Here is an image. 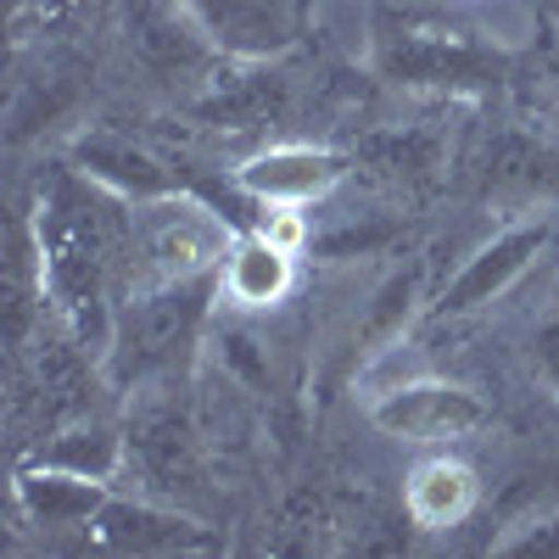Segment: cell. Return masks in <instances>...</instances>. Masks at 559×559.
I'll return each mask as SVG.
<instances>
[{
	"instance_id": "6da1fadb",
	"label": "cell",
	"mask_w": 559,
	"mask_h": 559,
	"mask_svg": "<svg viewBox=\"0 0 559 559\" xmlns=\"http://www.w3.org/2000/svg\"><path fill=\"white\" fill-rule=\"evenodd\" d=\"M28 218H34L39 274L57 324L79 347L107 358L123 280H129L134 202L102 185L96 174H84L79 163H51L39 174V197Z\"/></svg>"
},
{
	"instance_id": "7a4b0ae2",
	"label": "cell",
	"mask_w": 559,
	"mask_h": 559,
	"mask_svg": "<svg viewBox=\"0 0 559 559\" xmlns=\"http://www.w3.org/2000/svg\"><path fill=\"white\" fill-rule=\"evenodd\" d=\"M241 224H229L213 202H202L191 185L152 202H134V236H129V280L123 297L179 286V280L218 274L224 252L236 247Z\"/></svg>"
},
{
	"instance_id": "3957f363",
	"label": "cell",
	"mask_w": 559,
	"mask_h": 559,
	"mask_svg": "<svg viewBox=\"0 0 559 559\" xmlns=\"http://www.w3.org/2000/svg\"><path fill=\"white\" fill-rule=\"evenodd\" d=\"M213 297H218V274L123 297L118 324H112V347L102 358L107 381L123 386V392L168 381L179 369V353L202 336V319H207Z\"/></svg>"
},
{
	"instance_id": "277c9868",
	"label": "cell",
	"mask_w": 559,
	"mask_h": 559,
	"mask_svg": "<svg viewBox=\"0 0 559 559\" xmlns=\"http://www.w3.org/2000/svg\"><path fill=\"white\" fill-rule=\"evenodd\" d=\"M369 68L403 90H481L509 68V57L492 39H481V28L403 12V17H376Z\"/></svg>"
},
{
	"instance_id": "5b68a950",
	"label": "cell",
	"mask_w": 559,
	"mask_h": 559,
	"mask_svg": "<svg viewBox=\"0 0 559 559\" xmlns=\"http://www.w3.org/2000/svg\"><path fill=\"white\" fill-rule=\"evenodd\" d=\"M369 426L397 437V442H464L492 426V403L464 386V381H448V376H408L397 386H381L369 392Z\"/></svg>"
},
{
	"instance_id": "8992f818",
	"label": "cell",
	"mask_w": 559,
	"mask_h": 559,
	"mask_svg": "<svg viewBox=\"0 0 559 559\" xmlns=\"http://www.w3.org/2000/svg\"><path fill=\"white\" fill-rule=\"evenodd\" d=\"M548 241H554V229H548L543 218H537V224H509V229H498L492 241H481V247L431 292L426 319H464V313L498 302V297L548 252Z\"/></svg>"
},
{
	"instance_id": "52a82bcc",
	"label": "cell",
	"mask_w": 559,
	"mask_h": 559,
	"mask_svg": "<svg viewBox=\"0 0 559 559\" xmlns=\"http://www.w3.org/2000/svg\"><path fill=\"white\" fill-rule=\"evenodd\" d=\"M79 537L90 548H112V554H213L224 548V537L207 521L168 509L157 498H129V492H107V503L90 515Z\"/></svg>"
},
{
	"instance_id": "ba28073f",
	"label": "cell",
	"mask_w": 559,
	"mask_h": 559,
	"mask_svg": "<svg viewBox=\"0 0 559 559\" xmlns=\"http://www.w3.org/2000/svg\"><path fill=\"white\" fill-rule=\"evenodd\" d=\"M207 45L236 62H269L308 34L313 0H185Z\"/></svg>"
},
{
	"instance_id": "9c48e42d",
	"label": "cell",
	"mask_w": 559,
	"mask_h": 559,
	"mask_svg": "<svg viewBox=\"0 0 559 559\" xmlns=\"http://www.w3.org/2000/svg\"><path fill=\"white\" fill-rule=\"evenodd\" d=\"M353 174V157L336 146H302V140H280L263 146L236 168V185L252 207H313Z\"/></svg>"
},
{
	"instance_id": "30bf717a",
	"label": "cell",
	"mask_w": 559,
	"mask_h": 559,
	"mask_svg": "<svg viewBox=\"0 0 559 559\" xmlns=\"http://www.w3.org/2000/svg\"><path fill=\"white\" fill-rule=\"evenodd\" d=\"M476 185L503 207H548L559 202V152L526 129H498L476 163Z\"/></svg>"
},
{
	"instance_id": "8fae6325",
	"label": "cell",
	"mask_w": 559,
	"mask_h": 559,
	"mask_svg": "<svg viewBox=\"0 0 559 559\" xmlns=\"http://www.w3.org/2000/svg\"><path fill=\"white\" fill-rule=\"evenodd\" d=\"M297 258L302 252L269 241L258 224H247L236 236V247H229L224 263H218V302L241 308V313L280 308L292 297V286H297Z\"/></svg>"
},
{
	"instance_id": "7c38bea8",
	"label": "cell",
	"mask_w": 559,
	"mask_h": 559,
	"mask_svg": "<svg viewBox=\"0 0 559 559\" xmlns=\"http://www.w3.org/2000/svg\"><path fill=\"white\" fill-rule=\"evenodd\" d=\"M112 481H90L73 471H57V464H17L12 476V509L23 526L39 532H84L90 515L107 503Z\"/></svg>"
},
{
	"instance_id": "4fadbf2b",
	"label": "cell",
	"mask_w": 559,
	"mask_h": 559,
	"mask_svg": "<svg viewBox=\"0 0 559 559\" xmlns=\"http://www.w3.org/2000/svg\"><path fill=\"white\" fill-rule=\"evenodd\" d=\"M481 476L459 453H431L403 476V509L419 532H453L476 515Z\"/></svg>"
},
{
	"instance_id": "5bb4252c",
	"label": "cell",
	"mask_w": 559,
	"mask_h": 559,
	"mask_svg": "<svg viewBox=\"0 0 559 559\" xmlns=\"http://www.w3.org/2000/svg\"><path fill=\"white\" fill-rule=\"evenodd\" d=\"M426 302H431V292H426V263L414 258L408 269H392L381 286H376V297H369L364 319L353 324L347 364L364 369V364H376L381 353H392V347L403 342V331H408V319L426 313Z\"/></svg>"
},
{
	"instance_id": "9a60e30c",
	"label": "cell",
	"mask_w": 559,
	"mask_h": 559,
	"mask_svg": "<svg viewBox=\"0 0 559 559\" xmlns=\"http://www.w3.org/2000/svg\"><path fill=\"white\" fill-rule=\"evenodd\" d=\"M73 163L84 174H96L102 185H112L118 197L129 202H152V197H168V191H185L179 168L157 163L146 146H134V140H118V134H84L73 146Z\"/></svg>"
},
{
	"instance_id": "2e32d148",
	"label": "cell",
	"mask_w": 559,
	"mask_h": 559,
	"mask_svg": "<svg viewBox=\"0 0 559 559\" xmlns=\"http://www.w3.org/2000/svg\"><path fill=\"white\" fill-rule=\"evenodd\" d=\"M123 453H129V437L118 426H107V419L84 414L73 426L51 431L39 448H28L17 464H57V471H73V476H90V481H118Z\"/></svg>"
},
{
	"instance_id": "e0dca14e",
	"label": "cell",
	"mask_w": 559,
	"mask_h": 559,
	"mask_svg": "<svg viewBox=\"0 0 559 559\" xmlns=\"http://www.w3.org/2000/svg\"><path fill=\"white\" fill-rule=\"evenodd\" d=\"M364 157L392 179L431 185L442 174V134L431 123H403V129H386V134H369Z\"/></svg>"
},
{
	"instance_id": "ac0fdd59",
	"label": "cell",
	"mask_w": 559,
	"mask_h": 559,
	"mask_svg": "<svg viewBox=\"0 0 559 559\" xmlns=\"http://www.w3.org/2000/svg\"><path fill=\"white\" fill-rule=\"evenodd\" d=\"M526 369H532V381L548 397H559V308H548L532 324V336H526Z\"/></svg>"
},
{
	"instance_id": "d6986e66",
	"label": "cell",
	"mask_w": 559,
	"mask_h": 559,
	"mask_svg": "<svg viewBox=\"0 0 559 559\" xmlns=\"http://www.w3.org/2000/svg\"><path fill=\"white\" fill-rule=\"evenodd\" d=\"M34 28H45V0H12V45H28Z\"/></svg>"
},
{
	"instance_id": "ffe728a7",
	"label": "cell",
	"mask_w": 559,
	"mask_h": 559,
	"mask_svg": "<svg viewBox=\"0 0 559 559\" xmlns=\"http://www.w3.org/2000/svg\"><path fill=\"white\" fill-rule=\"evenodd\" d=\"M548 79H554V90H559V62H554V68H548Z\"/></svg>"
}]
</instances>
